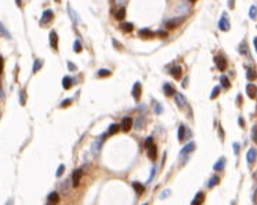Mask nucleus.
Listing matches in <instances>:
<instances>
[{
  "label": "nucleus",
  "instance_id": "nucleus-1",
  "mask_svg": "<svg viewBox=\"0 0 257 205\" xmlns=\"http://www.w3.org/2000/svg\"><path fill=\"white\" fill-rule=\"evenodd\" d=\"M218 28L221 31H224V32L229 31V22H228V18H227V14H223V17L220 18V21H218Z\"/></svg>",
  "mask_w": 257,
  "mask_h": 205
},
{
  "label": "nucleus",
  "instance_id": "nucleus-2",
  "mask_svg": "<svg viewBox=\"0 0 257 205\" xmlns=\"http://www.w3.org/2000/svg\"><path fill=\"white\" fill-rule=\"evenodd\" d=\"M131 126H133V119L130 117H126V118H123V119H122L120 128H122V130H123V132H128V130L131 129Z\"/></svg>",
  "mask_w": 257,
  "mask_h": 205
},
{
  "label": "nucleus",
  "instance_id": "nucleus-3",
  "mask_svg": "<svg viewBox=\"0 0 257 205\" xmlns=\"http://www.w3.org/2000/svg\"><path fill=\"white\" fill-rule=\"evenodd\" d=\"M131 94H133V97H134V100H137V101L141 98V83L140 82H136V83H134Z\"/></svg>",
  "mask_w": 257,
  "mask_h": 205
},
{
  "label": "nucleus",
  "instance_id": "nucleus-4",
  "mask_svg": "<svg viewBox=\"0 0 257 205\" xmlns=\"http://www.w3.org/2000/svg\"><path fill=\"white\" fill-rule=\"evenodd\" d=\"M53 17H54V12H53V10H46V11L43 12V15H42L40 25H43V24H47V22H50V21L53 20Z\"/></svg>",
  "mask_w": 257,
  "mask_h": 205
},
{
  "label": "nucleus",
  "instance_id": "nucleus-5",
  "mask_svg": "<svg viewBox=\"0 0 257 205\" xmlns=\"http://www.w3.org/2000/svg\"><path fill=\"white\" fill-rule=\"evenodd\" d=\"M214 61H216L217 68L220 69V71H225V69H227V61H225V58H224V57L217 56L216 58H214Z\"/></svg>",
  "mask_w": 257,
  "mask_h": 205
},
{
  "label": "nucleus",
  "instance_id": "nucleus-6",
  "mask_svg": "<svg viewBox=\"0 0 257 205\" xmlns=\"http://www.w3.org/2000/svg\"><path fill=\"white\" fill-rule=\"evenodd\" d=\"M50 46H51L54 50L58 48V35H57L55 31H51V32H50Z\"/></svg>",
  "mask_w": 257,
  "mask_h": 205
},
{
  "label": "nucleus",
  "instance_id": "nucleus-7",
  "mask_svg": "<svg viewBox=\"0 0 257 205\" xmlns=\"http://www.w3.org/2000/svg\"><path fill=\"white\" fill-rule=\"evenodd\" d=\"M80 179H82V170L80 169H76L72 175V184L73 187H77L79 183H80Z\"/></svg>",
  "mask_w": 257,
  "mask_h": 205
},
{
  "label": "nucleus",
  "instance_id": "nucleus-8",
  "mask_svg": "<svg viewBox=\"0 0 257 205\" xmlns=\"http://www.w3.org/2000/svg\"><path fill=\"white\" fill-rule=\"evenodd\" d=\"M176 104L180 108H184L185 105H187V100H185V97L181 93H176Z\"/></svg>",
  "mask_w": 257,
  "mask_h": 205
},
{
  "label": "nucleus",
  "instance_id": "nucleus-9",
  "mask_svg": "<svg viewBox=\"0 0 257 205\" xmlns=\"http://www.w3.org/2000/svg\"><path fill=\"white\" fill-rule=\"evenodd\" d=\"M138 35H140L142 39H149V37H153L156 33L152 32V31H149V29H141L140 32H138Z\"/></svg>",
  "mask_w": 257,
  "mask_h": 205
},
{
  "label": "nucleus",
  "instance_id": "nucleus-10",
  "mask_svg": "<svg viewBox=\"0 0 257 205\" xmlns=\"http://www.w3.org/2000/svg\"><path fill=\"white\" fill-rule=\"evenodd\" d=\"M193 150H195V143H192V141H191V143H188V144L185 145L184 148L181 150V155H185V154H189V153H192Z\"/></svg>",
  "mask_w": 257,
  "mask_h": 205
},
{
  "label": "nucleus",
  "instance_id": "nucleus-11",
  "mask_svg": "<svg viewBox=\"0 0 257 205\" xmlns=\"http://www.w3.org/2000/svg\"><path fill=\"white\" fill-rule=\"evenodd\" d=\"M246 92H248L250 98H256V86L253 83H249L246 86Z\"/></svg>",
  "mask_w": 257,
  "mask_h": 205
},
{
  "label": "nucleus",
  "instance_id": "nucleus-12",
  "mask_svg": "<svg viewBox=\"0 0 257 205\" xmlns=\"http://www.w3.org/2000/svg\"><path fill=\"white\" fill-rule=\"evenodd\" d=\"M246 158H248V162L249 164H253L254 161H256V148H250L249 151H248V155H246Z\"/></svg>",
  "mask_w": 257,
  "mask_h": 205
},
{
  "label": "nucleus",
  "instance_id": "nucleus-13",
  "mask_svg": "<svg viewBox=\"0 0 257 205\" xmlns=\"http://www.w3.org/2000/svg\"><path fill=\"white\" fill-rule=\"evenodd\" d=\"M181 72H183V69H181L180 67H173L172 71H170V73H172V76L174 78V79H180Z\"/></svg>",
  "mask_w": 257,
  "mask_h": 205
},
{
  "label": "nucleus",
  "instance_id": "nucleus-14",
  "mask_svg": "<svg viewBox=\"0 0 257 205\" xmlns=\"http://www.w3.org/2000/svg\"><path fill=\"white\" fill-rule=\"evenodd\" d=\"M156 145L155 144H152V145H149L148 147V157H149V159H155L156 158Z\"/></svg>",
  "mask_w": 257,
  "mask_h": 205
},
{
  "label": "nucleus",
  "instance_id": "nucleus-15",
  "mask_svg": "<svg viewBox=\"0 0 257 205\" xmlns=\"http://www.w3.org/2000/svg\"><path fill=\"white\" fill-rule=\"evenodd\" d=\"M133 189L136 190L137 194H142L144 193V190H145V187H144V184H141V183H138V181H134V183H133Z\"/></svg>",
  "mask_w": 257,
  "mask_h": 205
},
{
  "label": "nucleus",
  "instance_id": "nucleus-16",
  "mask_svg": "<svg viewBox=\"0 0 257 205\" xmlns=\"http://www.w3.org/2000/svg\"><path fill=\"white\" fill-rule=\"evenodd\" d=\"M47 201L48 202H54V204H57V202L60 201V195H58V193H55V191H54V193H50L48 194V198H47Z\"/></svg>",
  "mask_w": 257,
  "mask_h": 205
},
{
  "label": "nucleus",
  "instance_id": "nucleus-17",
  "mask_svg": "<svg viewBox=\"0 0 257 205\" xmlns=\"http://www.w3.org/2000/svg\"><path fill=\"white\" fill-rule=\"evenodd\" d=\"M163 92H165L166 96H173V94L176 93V90H174V89H173L169 83H165V84H163Z\"/></svg>",
  "mask_w": 257,
  "mask_h": 205
},
{
  "label": "nucleus",
  "instance_id": "nucleus-18",
  "mask_svg": "<svg viewBox=\"0 0 257 205\" xmlns=\"http://www.w3.org/2000/svg\"><path fill=\"white\" fill-rule=\"evenodd\" d=\"M203 201H205V194H203V193H198V194H196V197L193 198L192 204H193V205H196V204L199 205V204H202Z\"/></svg>",
  "mask_w": 257,
  "mask_h": 205
},
{
  "label": "nucleus",
  "instance_id": "nucleus-19",
  "mask_svg": "<svg viewBox=\"0 0 257 205\" xmlns=\"http://www.w3.org/2000/svg\"><path fill=\"white\" fill-rule=\"evenodd\" d=\"M119 130H120V125L112 123L111 126H109V129H108V134H115V133H118Z\"/></svg>",
  "mask_w": 257,
  "mask_h": 205
},
{
  "label": "nucleus",
  "instance_id": "nucleus-20",
  "mask_svg": "<svg viewBox=\"0 0 257 205\" xmlns=\"http://www.w3.org/2000/svg\"><path fill=\"white\" fill-rule=\"evenodd\" d=\"M125 17H126V8L125 7L119 8V10L116 11V14H115V18H116V20H119V21L123 20Z\"/></svg>",
  "mask_w": 257,
  "mask_h": 205
},
{
  "label": "nucleus",
  "instance_id": "nucleus-21",
  "mask_svg": "<svg viewBox=\"0 0 257 205\" xmlns=\"http://www.w3.org/2000/svg\"><path fill=\"white\" fill-rule=\"evenodd\" d=\"M120 28L125 31V32H131L133 29H134V25L131 24V22H123V24L120 25Z\"/></svg>",
  "mask_w": 257,
  "mask_h": 205
},
{
  "label": "nucleus",
  "instance_id": "nucleus-22",
  "mask_svg": "<svg viewBox=\"0 0 257 205\" xmlns=\"http://www.w3.org/2000/svg\"><path fill=\"white\" fill-rule=\"evenodd\" d=\"M224 165H225V158L221 157L218 159V162H216V165H214V170H221V169L224 168Z\"/></svg>",
  "mask_w": 257,
  "mask_h": 205
},
{
  "label": "nucleus",
  "instance_id": "nucleus-23",
  "mask_svg": "<svg viewBox=\"0 0 257 205\" xmlns=\"http://www.w3.org/2000/svg\"><path fill=\"white\" fill-rule=\"evenodd\" d=\"M217 183H220V177H218V176H213L209 181H207V187H209V189H212V187H214Z\"/></svg>",
  "mask_w": 257,
  "mask_h": 205
},
{
  "label": "nucleus",
  "instance_id": "nucleus-24",
  "mask_svg": "<svg viewBox=\"0 0 257 205\" xmlns=\"http://www.w3.org/2000/svg\"><path fill=\"white\" fill-rule=\"evenodd\" d=\"M220 82H221V86H223V87H225V89H228L229 86H231V83H229V79L225 76V75H221Z\"/></svg>",
  "mask_w": 257,
  "mask_h": 205
},
{
  "label": "nucleus",
  "instance_id": "nucleus-25",
  "mask_svg": "<svg viewBox=\"0 0 257 205\" xmlns=\"http://www.w3.org/2000/svg\"><path fill=\"white\" fill-rule=\"evenodd\" d=\"M177 137H178V140L183 141L185 137V126L184 125H181L180 128H178V134H177Z\"/></svg>",
  "mask_w": 257,
  "mask_h": 205
},
{
  "label": "nucleus",
  "instance_id": "nucleus-26",
  "mask_svg": "<svg viewBox=\"0 0 257 205\" xmlns=\"http://www.w3.org/2000/svg\"><path fill=\"white\" fill-rule=\"evenodd\" d=\"M62 86H64V89H69L72 86V79L69 76H65L64 79H62Z\"/></svg>",
  "mask_w": 257,
  "mask_h": 205
},
{
  "label": "nucleus",
  "instance_id": "nucleus-27",
  "mask_svg": "<svg viewBox=\"0 0 257 205\" xmlns=\"http://www.w3.org/2000/svg\"><path fill=\"white\" fill-rule=\"evenodd\" d=\"M42 65H43V61H40V60H36L35 61V65H33V69H32V72L35 73V72H37L39 69L42 68Z\"/></svg>",
  "mask_w": 257,
  "mask_h": 205
},
{
  "label": "nucleus",
  "instance_id": "nucleus-28",
  "mask_svg": "<svg viewBox=\"0 0 257 205\" xmlns=\"http://www.w3.org/2000/svg\"><path fill=\"white\" fill-rule=\"evenodd\" d=\"M68 11L69 14H71V17H72V21L73 22H79V18H77V14L72 10V7H68Z\"/></svg>",
  "mask_w": 257,
  "mask_h": 205
},
{
  "label": "nucleus",
  "instance_id": "nucleus-29",
  "mask_svg": "<svg viewBox=\"0 0 257 205\" xmlns=\"http://www.w3.org/2000/svg\"><path fill=\"white\" fill-rule=\"evenodd\" d=\"M246 76H248V79H249V81H254V79H256V73H254V71L252 68H249V69H248Z\"/></svg>",
  "mask_w": 257,
  "mask_h": 205
},
{
  "label": "nucleus",
  "instance_id": "nucleus-30",
  "mask_svg": "<svg viewBox=\"0 0 257 205\" xmlns=\"http://www.w3.org/2000/svg\"><path fill=\"white\" fill-rule=\"evenodd\" d=\"M111 75V71L109 69H100L97 72V76H109Z\"/></svg>",
  "mask_w": 257,
  "mask_h": 205
},
{
  "label": "nucleus",
  "instance_id": "nucleus-31",
  "mask_svg": "<svg viewBox=\"0 0 257 205\" xmlns=\"http://www.w3.org/2000/svg\"><path fill=\"white\" fill-rule=\"evenodd\" d=\"M0 33H1L3 36L8 37V39L11 37V35H10V32H7V31H6V28H4V26H3V24H1V22H0Z\"/></svg>",
  "mask_w": 257,
  "mask_h": 205
},
{
  "label": "nucleus",
  "instance_id": "nucleus-32",
  "mask_svg": "<svg viewBox=\"0 0 257 205\" xmlns=\"http://www.w3.org/2000/svg\"><path fill=\"white\" fill-rule=\"evenodd\" d=\"M249 17L252 20H256V4H253L249 10Z\"/></svg>",
  "mask_w": 257,
  "mask_h": 205
},
{
  "label": "nucleus",
  "instance_id": "nucleus-33",
  "mask_svg": "<svg viewBox=\"0 0 257 205\" xmlns=\"http://www.w3.org/2000/svg\"><path fill=\"white\" fill-rule=\"evenodd\" d=\"M73 51H76V53L82 51V44L79 40H75V43H73Z\"/></svg>",
  "mask_w": 257,
  "mask_h": 205
},
{
  "label": "nucleus",
  "instance_id": "nucleus-34",
  "mask_svg": "<svg viewBox=\"0 0 257 205\" xmlns=\"http://www.w3.org/2000/svg\"><path fill=\"white\" fill-rule=\"evenodd\" d=\"M218 93H220V86H216V87L213 89L212 94H210V98H212V100H213V98H216V97L218 96Z\"/></svg>",
  "mask_w": 257,
  "mask_h": 205
},
{
  "label": "nucleus",
  "instance_id": "nucleus-35",
  "mask_svg": "<svg viewBox=\"0 0 257 205\" xmlns=\"http://www.w3.org/2000/svg\"><path fill=\"white\" fill-rule=\"evenodd\" d=\"M153 144V137L152 136H149L148 139H147V140H145V147H147V148H148L149 145H152Z\"/></svg>",
  "mask_w": 257,
  "mask_h": 205
},
{
  "label": "nucleus",
  "instance_id": "nucleus-36",
  "mask_svg": "<svg viewBox=\"0 0 257 205\" xmlns=\"http://www.w3.org/2000/svg\"><path fill=\"white\" fill-rule=\"evenodd\" d=\"M20 101H21V104H22V105L25 104V90H21V93H20Z\"/></svg>",
  "mask_w": 257,
  "mask_h": 205
},
{
  "label": "nucleus",
  "instance_id": "nucleus-37",
  "mask_svg": "<svg viewBox=\"0 0 257 205\" xmlns=\"http://www.w3.org/2000/svg\"><path fill=\"white\" fill-rule=\"evenodd\" d=\"M71 103H72V100H71V98H66V100H64L62 103H61V107H62V108H65V107H68Z\"/></svg>",
  "mask_w": 257,
  "mask_h": 205
},
{
  "label": "nucleus",
  "instance_id": "nucleus-38",
  "mask_svg": "<svg viewBox=\"0 0 257 205\" xmlns=\"http://www.w3.org/2000/svg\"><path fill=\"white\" fill-rule=\"evenodd\" d=\"M64 169H65L64 165H60V166H58V169H57V176H61V175L64 173Z\"/></svg>",
  "mask_w": 257,
  "mask_h": 205
},
{
  "label": "nucleus",
  "instance_id": "nucleus-39",
  "mask_svg": "<svg viewBox=\"0 0 257 205\" xmlns=\"http://www.w3.org/2000/svg\"><path fill=\"white\" fill-rule=\"evenodd\" d=\"M178 24L177 21H170V22H167V28L169 29H173V28H176V25Z\"/></svg>",
  "mask_w": 257,
  "mask_h": 205
},
{
  "label": "nucleus",
  "instance_id": "nucleus-40",
  "mask_svg": "<svg viewBox=\"0 0 257 205\" xmlns=\"http://www.w3.org/2000/svg\"><path fill=\"white\" fill-rule=\"evenodd\" d=\"M234 153L237 154H239V144H238V143H234Z\"/></svg>",
  "mask_w": 257,
  "mask_h": 205
},
{
  "label": "nucleus",
  "instance_id": "nucleus-41",
  "mask_svg": "<svg viewBox=\"0 0 257 205\" xmlns=\"http://www.w3.org/2000/svg\"><path fill=\"white\" fill-rule=\"evenodd\" d=\"M239 51H241L242 54H246V53H248V50H246V43H243V46L241 44V50H239Z\"/></svg>",
  "mask_w": 257,
  "mask_h": 205
},
{
  "label": "nucleus",
  "instance_id": "nucleus-42",
  "mask_svg": "<svg viewBox=\"0 0 257 205\" xmlns=\"http://www.w3.org/2000/svg\"><path fill=\"white\" fill-rule=\"evenodd\" d=\"M252 139H253V141H256V126H253V130H252Z\"/></svg>",
  "mask_w": 257,
  "mask_h": 205
},
{
  "label": "nucleus",
  "instance_id": "nucleus-43",
  "mask_svg": "<svg viewBox=\"0 0 257 205\" xmlns=\"http://www.w3.org/2000/svg\"><path fill=\"white\" fill-rule=\"evenodd\" d=\"M68 68L71 69V71H75V69H76V67H75L72 62H68Z\"/></svg>",
  "mask_w": 257,
  "mask_h": 205
},
{
  "label": "nucleus",
  "instance_id": "nucleus-44",
  "mask_svg": "<svg viewBox=\"0 0 257 205\" xmlns=\"http://www.w3.org/2000/svg\"><path fill=\"white\" fill-rule=\"evenodd\" d=\"M3 72V57L0 56V73Z\"/></svg>",
  "mask_w": 257,
  "mask_h": 205
},
{
  "label": "nucleus",
  "instance_id": "nucleus-45",
  "mask_svg": "<svg viewBox=\"0 0 257 205\" xmlns=\"http://www.w3.org/2000/svg\"><path fill=\"white\" fill-rule=\"evenodd\" d=\"M169 190H166V191H163V193H162V195H161V198H165V197H167V195H169Z\"/></svg>",
  "mask_w": 257,
  "mask_h": 205
},
{
  "label": "nucleus",
  "instance_id": "nucleus-46",
  "mask_svg": "<svg viewBox=\"0 0 257 205\" xmlns=\"http://www.w3.org/2000/svg\"><path fill=\"white\" fill-rule=\"evenodd\" d=\"M158 35H159L161 37H166V36H167V33L163 32V31H161V32H158Z\"/></svg>",
  "mask_w": 257,
  "mask_h": 205
},
{
  "label": "nucleus",
  "instance_id": "nucleus-47",
  "mask_svg": "<svg viewBox=\"0 0 257 205\" xmlns=\"http://www.w3.org/2000/svg\"><path fill=\"white\" fill-rule=\"evenodd\" d=\"M238 122H239V125H241V126H245V121H243L242 118H239V119H238Z\"/></svg>",
  "mask_w": 257,
  "mask_h": 205
},
{
  "label": "nucleus",
  "instance_id": "nucleus-48",
  "mask_svg": "<svg viewBox=\"0 0 257 205\" xmlns=\"http://www.w3.org/2000/svg\"><path fill=\"white\" fill-rule=\"evenodd\" d=\"M17 1V6H18V7H21V4H22V0H15Z\"/></svg>",
  "mask_w": 257,
  "mask_h": 205
},
{
  "label": "nucleus",
  "instance_id": "nucleus-49",
  "mask_svg": "<svg viewBox=\"0 0 257 205\" xmlns=\"http://www.w3.org/2000/svg\"><path fill=\"white\" fill-rule=\"evenodd\" d=\"M229 7L234 8V0H229Z\"/></svg>",
  "mask_w": 257,
  "mask_h": 205
},
{
  "label": "nucleus",
  "instance_id": "nucleus-50",
  "mask_svg": "<svg viewBox=\"0 0 257 205\" xmlns=\"http://www.w3.org/2000/svg\"><path fill=\"white\" fill-rule=\"evenodd\" d=\"M189 1H191V3H195V1H196V0H189Z\"/></svg>",
  "mask_w": 257,
  "mask_h": 205
},
{
  "label": "nucleus",
  "instance_id": "nucleus-51",
  "mask_svg": "<svg viewBox=\"0 0 257 205\" xmlns=\"http://www.w3.org/2000/svg\"><path fill=\"white\" fill-rule=\"evenodd\" d=\"M57 1H58V0H57Z\"/></svg>",
  "mask_w": 257,
  "mask_h": 205
}]
</instances>
